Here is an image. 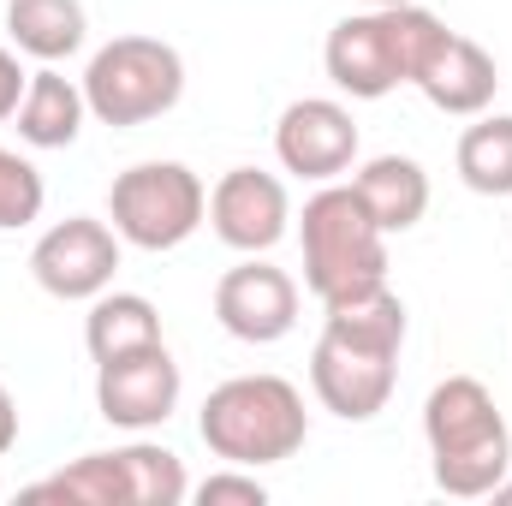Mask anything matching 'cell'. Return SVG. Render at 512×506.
Listing matches in <instances>:
<instances>
[{
  "label": "cell",
  "mask_w": 512,
  "mask_h": 506,
  "mask_svg": "<svg viewBox=\"0 0 512 506\" xmlns=\"http://www.w3.org/2000/svg\"><path fill=\"white\" fill-rule=\"evenodd\" d=\"M399 352H405V298L387 280L322 304V340L310 352V387L322 411H334L340 423L382 417L399 381Z\"/></svg>",
  "instance_id": "cell-1"
},
{
  "label": "cell",
  "mask_w": 512,
  "mask_h": 506,
  "mask_svg": "<svg viewBox=\"0 0 512 506\" xmlns=\"http://www.w3.org/2000/svg\"><path fill=\"white\" fill-rule=\"evenodd\" d=\"M423 441L435 489L453 501H483L512 471V429L495 393L477 376H447L423 399Z\"/></svg>",
  "instance_id": "cell-2"
},
{
  "label": "cell",
  "mask_w": 512,
  "mask_h": 506,
  "mask_svg": "<svg viewBox=\"0 0 512 506\" xmlns=\"http://www.w3.org/2000/svg\"><path fill=\"white\" fill-rule=\"evenodd\" d=\"M447 18H435L429 6L405 0V6H364L352 18H340L322 42V66L334 78L340 96L352 102H382L399 84L417 78V66L429 60V48L441 42Z\"/></svg>",
  "instance_id": "cell-3"
},
{
  "label": "cell",
  "mask_w": 512,
  "mask_h": 506,
  "mask_svg": "<svg viewBox=\"0 0 512 506\" xmlns=\"http://www.w3.org/2000/svg\"><path fill=\"white\" fill-rule=\"evenodd\" d=\"M197 435L215 459L227 465H280L292 459L304 441H310V411H304V393L286 376H233L221 387H209L203 411H197Z\"/></svg>",
  "instance_id": "cell-4"
},
{
  "label": "cell",
  "mask_w": 512,
  "mask_h": 506,
  "mask_svg": "<svg viewBox=\"0 0 512 506\" xmlns=\"http://www.w3.org/2000/svg\"><path fill=\"white\" fill-rule=\"evenodd\" d=\"M298 245H304V286L316 304L370 292L387 280V233L370 221L352 185H322L304 215H298Z\"/></svg>",
  "instance_id": "cell-5"
},
{
  "label": "cell",
  "mask_w": 512,
  "mask_h": 506,
  "mask_svg": "<svg viewBox=\"0 0 512 506\" xmlns=\"http://www.w3.org/2000/svg\"><path fill=\"white\" fill-rule=\"evenodd\" d=\"M84 102H90V120L114 131L149 126L161 114L179 108L185 96V54L161 36H114L90 54L84 66Z\"/></svg>",
  "instance_id": "cell-6"
},
{
  "label": "cell",
  "mask_w": 512,
  "mask_h": 506,
  "mask_svg": "<svg viewBox=\"0 0 512 506\" xmlns=\"http://www.w3.org/2000/svg\"><path fill=\"white\" fill-rule=\"evenodd\" d=\"M108 221L131 251H179L209 221V185L185 161H137L108 185Z\"/></svg>",
  "instance_id": "cell-7"
},
{
  "label": "cell",
  "mask_w": 512,
  "mask_h": 506,
  "mask_svg": "<svg viewBox=\"0 0 512 506\" xmlns=\"http://www.w3.org/2000/svg\"><path fill=\"white\" fill-rule=\"evenodd\" d=\"M126 239L96 215H66L30 245V280L60 304H90L114 286Z\"/></svg>",
  "instance_id": "cell-8"
},
{
  "label": "cell",
  "mask_w": 512,
  "mask_h": 506,
  "mask_svg": "<svg viewBox=\"0 0 512 506\" xmlns=\"http://www.w3.org/2000/svg\"><path fill=\"white\" fill-rule=\"evenodd\" d=\"M274 161L292 179L334 185L340 173L358 167V120L334 96H304L274 120Z\"/></svg>",
  "instance_id": "cell-9"
},
{
  "label": "cell",
  "mask_w": 512,
  "mask_h": 506,
  "mask_svg": "<svg viewBox=\"0 0 512 506\" xmlns=\"http://www.w3.org/2000/svg\"><path fill=\"white\" fill-rule=\"evenodd\" d=\"M215 322L245 346H280L298 328V280L268 256H245L215 280Z\"/></svg>",
  "instance_id": "cell-10"
},
{
  "label": "cell",
  "mask_w": 512,
  "mask_h": 506,
  "mask_svg": "<svg viewBox=\"0 0 512 506\" xmlns=\"http://www.w3.org/2000/svg\"><path fill=\"white\" fill-rule=\"evenodd\" d=\"M209 227L227 251L239 256H268L292 233V197L274 173L262 167H233L215 179L209 191Z\"/></svg>",
  "instance_id": "cell-11"
},
{
  "label": "cell",
  "mask_w": 512,
  "mask_h": 506,
  "mask_svg": "<svg viewBox=\"0 0 512 506\" xmlns=\"http://www.w3.org/2000/svg\"><path fill=\"white\" fill-rule=\"evenodd\" d=\"M179 393H185V376H179L167 340L149 346V352L114 358V364H96V411L114 429H131V435L161 429L179 411Z\"/></svg>",
  "instance_id": "cell-12"
},
{
  "label": "cell",
  "mask_w": 512,
  "mask_h": 506,
  "mask_svg": "<svg viewBox=\"0 0 512 506\" xmlns=\"http://www.w3.org/2000/svg\"><path fill=\"white\" fill-rule=\"evenodd\" d=\"M411 90H423V102L435 114H453V120H477L495 108V90H501V66L483 42L459 36V30H441V42L429 48V60L417 66Z\"/></svg>",
  "instance_id": "cell-13"
},
{
  "label": "cell",
  "mask_w": 512,
  "mask_h": 506,
  "mask_svg": "<svg viewBox=\"0 0 512 506\" xmlns=\"http://www.w3.org/2000/svg\"><path fill=\"white\" fill-rule=\"evenodd\" d=\"M352 191L358 203L370 209V221L393 233H411L423 215H429V173L417 155H370L358 173H352Z\"/></svg>",
  "instance_id": "cell-14"
},
{
  "label": "cell",
  "mask_w": 512,
  "mask_h": 506,
  "mask_svg": "<svg viewBox=\"0 0 512 506\" xmlns=\"http://www.w3.org/2000/svg\"><path fill=\"white\" fill-rule=\"evenodd\" d=\"M12 120H18V137H24L30 149H72L78 131H84V120H90L84 84L66 78L60 66H42V72H30L24 102H18Z\"/></svg>",
  "instance_id": "cell-15"
},
{
  "label": "cell",
  "mask_w": 512,
  "mask_h": 506,
  "mask_svg": "<svg viewBox=\"0 0 512 506\" xmlns=\"http://www.w3.org/2000/svg\"><path fill=\"white\" fill-rule=\"evenodd\" d=\"M6 36L24 60L60 66L90 42V12L84 0H6Z\"/></svg>",
  "instance_id": "cell-16"
},
{
  "label": "cell",
  "mask_w": 512,
  "mask_h": 506,
  "mask_svg": "<svg viewBox=\"0 0 512 506\" xmlns=\"http://www.w3.org/2000/svg\"><path fill=\"white\" fill-rule=\"evenodd\" d=\"M84 346H90V364H114L131 352H149L161 346V310L143 298V292H102L90 298V316H84Z\"/></svg>",
  "instance_id": "cell-17"
},
{
  "label": "cell",
  "mask_w": 512,
  "mask_h": 506,
  "mask_svg": "<svg viewBox=\"0 0 512 506\" xmlns=\"http://www.w3.org/2000/svg\"><path fill=\"white\" fill-rule=\"evenodd\" d=\"M453 167L465 179V191L477 197H512V114H477L459 131Z\"/></svg>",
  "instance_id": "cell-18"
},
{
  "label": "cell",
  "mask_w": 512,
  "mask_h": 506,
  "mask_svg": "<svg viewBox=\"0 0 512 506\" xmlns=\"http://www.w3.org/2000/svg\"><path fill=\"white\" fill-rule=\"evenodd\" d=\"M120 453V471H126V495L131 506H179L191 495V477H185V459L161 441H131L114 447Z\"/></svg>",
  "instance_id": "cell-19"
},
{
  "label": "cell",
  "mask_w": 512,
  "mask_h": 506,
  "mask_svg": "<svg viewBox=\"0 0 512 506\" xmlns=\"http://www.w3.org/2000/svg\"><path fill=\"white\" fill-rule=\"evenodd\" d=\"M30 501H72V506H131L120 453H84L66 471H54L48 483L30 489Z\"/></svg>",
  "instance_id": "cell-20"
},
{
  "label": "cell",
  "mask_w": 512,
  "mask_h": 506,
  "mask_svg": "<svg viewBox=\"0 0 512 506\" xmlns=\"http://www.w3.org/2000/svg\"><path fill=\"white\" fill-rule=\"evenodd\" d=\"M42 203H48V185H42L36 161L0 143V233H18V227L42 221Z\"/></svg>",
  "instance_id": "cell-21"
},
{
  "label": "cell",
  "mask_w": 512,
  "mask_h": 506,
  "mask_svg": "<svg viewBox=\"0 0 512 506\" xmlns=\"http://www.w3.org/2000/svg\"><path fill=\"white\" fill-rule=\"evenodd\" d=\"M197 501L215 506V501H245V506H262L268 501V489H262V477L245 471V465H227V471H215V477H203L197 483Z\"/></svg>",
  "instance_id": "cell-22"
},
{
  "label": "cell",
  "mask_w": 512,
  "mask_h": 506,
  "mask_svg": "<svg viewBox=\"0 0 512 506\" xmlns=\"http://www.w3.org/2000/svg\"><path fill=\"white\" fill-rule=\"evenodd\" d=\"M24 84H30V72H24V54H18V48H0V126L18 114V102H24Z\"/></svg>",
  "instance_id": "cell-23"
},
{
  "label": "cell",
  "mask_w": 512,
  "mask_h": 506,
  "mask_svg": "<svg viewBox=\"0 0 512 506\" xmlns=\"http://www.w3.org/2000/svg\"><path fill=\"white\" fill-rule=\"evenodd\" d=\"M18 447V399L6 393V381H0V459Z\"/></svg>",
  "instance_id": "cell-24"
},
{
  "label": "cell",
  "mask_w": 512,
  "mask_h": 506,
  "mask_svg": "<svg viewBox=\"0 0 512 506\" xmlns=\"http://www.w3.org/2000/svg\"><path fill=\"white\" fill-rule=\"evenodd\" d=\"M495 501H512V477H501V483H495Z\"/></svg>",
  "instance_id": "cell-25"
},
{
  "label": "cell",
  "mask_w": 512,
  "mask_h": 506,
  "mask_svg": "<svg viewBox=\"0 0 512 506\" xmlns=\"http://www.w3.org/2000/svg\"><path fill=\"white\" fill-rule=\"evenodd\" d=\"M364 6H405V0H364Z\"/></svg>",
  "instance_id": "cell-26"
}]
</instances>
